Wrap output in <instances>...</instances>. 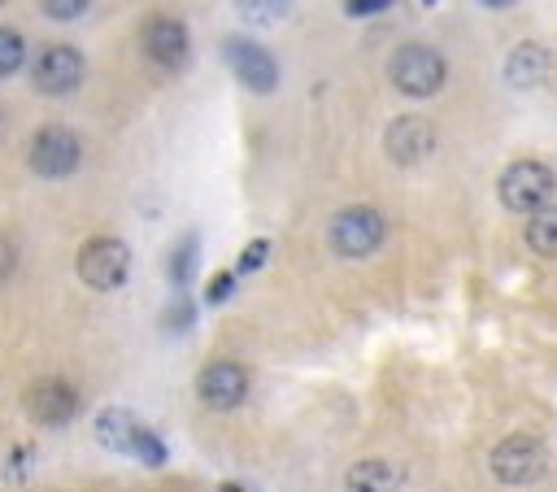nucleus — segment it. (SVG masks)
Wrapping results in <instances>:
<instances>
[{"label": "nucleus", "mask_w": 557, "mask_h": 492, "mask_svg": "<svg viewBox=\"0 0 557 492\" xmlns=\"http://www.w3.org/2000/svg\"><path fill=\"white\" fill-rule=\"evenodd\" d=\"M91 431H96V440H100L104 448H113V453H126V457H135V462H144V466H165V444H161V435H157L152 427H144V422H139L131 409H122V405L100 409L96 422H91Z\"/></svg>", "instance_id": "2"}, {"label": "nucleus", "mask_w": 557, "mask_h": 492, "mask_svg": "<svg viewBox=\"0 0 557 492\" xmlns=\"http://www.w3.org/2000/svg\"><path fill=\"white\" fill-rule=\"evenodd\" d=\"M74 270L91 292H117L131 274V248L117 235H91V239H83Z\"/></svg>", "instance_id": "5"}, {"label": "nucleus", "mask_w": 557, "mask_h": 492, "mask_svg": "<svg viewBox=\"0 0 557 492\" xmlns=\"http://www.w3.org/2000/svg\"><path fill=\"white\" fill-rule=\"evenodd\" d=\"M383 9H392V0H344V13L348 17H374Z\"/></svg>", "instance_id": "23"}, {"label": "nucleus", "mask_w": 557, "mask_h": 492, "mask_svg": "<svg viewBox=\"0 0 557 492\" xmlns=\"http://www.w3.org/2000/svg\"><path fill=\"white\" fill-rule=\"evenodd\" d=\"M191 274H196V235H183L174 244V253H170V283L174 287H187Z\"/></svg>", "instance_id": "18"}, {"label": "nucleus", "mask_w": 557, "mask_h": 492, "mask_svg": "<svg viewBox=\"0 0 557 492\" xmlns=\"http://www.w3.org/2000/svg\"><path fill=\"white\" fill-rule=\"evenodd\" d=\"M13 270H17V244H13V235H0V283H4Z\"/></svg>", "instance_id": "24"}, {"label": "nucleus", "mask_w": 557, "mask_h": 492, "mask_svg": "<svg viewBox=\"0 0 557 492\" xmlns=\"http://www.w3.org/2000/svg\"><path fill=\"white\" fill-rule=\"evenodd\" d=\"M387 239V218L374 209V205H348L331 218L326 226V244L335 257H348V261H361L370 253H379V244Z\"/></svg>", "instance_id": "3"}, {"label": "nucleus", "mask_w": 557, "mask_h": 492, "mask_svg": "<svg viewBox=\"0 0 557 492\" xmlns=\"http://www.w3.org/2000/svg\"><path fill=\"white\" fill-rule=\"evenodd\" d=\"M383 148H387V157H392L396 165H418V161H426L431 148H435V126H431V118H422V113L396 118V122L383 131Z\"/></svg>", "instance_id": "13"}, {"label": "nucleus", "mask_w": 557, "mask_h": 492, "mask_svg": "<svg viewBox=\"0 0 557 492\" xmlns=\"http://www.w3.org/2000/svg\"><path fill=\"white\" fill-rule=\"evenodd\" d=\"M222 52H226V65H231V74L248 87V91H274L278 87V61L261 48V44H252V39H239V35H231L226 44H222Z\"/></svg>", "instance_id": "12"}, {"label": "nucleus", "mask_w": 557, "mask_h": 492, "mask_svg": "<svg viewBox=\"0 0 557 492\" xmlns=\"http://www.w3.org/2000/svg\"><path fill=\"white\" fill-rule=\"evenodd\" d=\"M487 466H492L496 483H505V488H527V483H535V479L544 475V466H548V448H544L540 435H531V431H513V435H505V440L492 448Z\"/></svg>", "instance_id": "6"}, {"label": "nucleus", "mask_w": 557, "mask_h": 492, "mask_svg": "<svg viewBox=\"0 0 557 492\" xmlns=\"http://www.w3.org/2000/svg\"><path fill=\"white\" fill-rule=\"evenodd\" d=\"M248 388H252L248 370L239 361H231V357H218V361L200 366V374H196V396L209 409H235V405H244Z\"/></svg>", "instance_id": "11"}, {"label": "nucleus", "mask_w": 557, "mask_h": 492, "mask_svg": "<svg viewBox=\"0 0 557 492\" xmlns=\"http://www.w3.org/2000/svg\"><path fill=\"white\" fill-rule=\"evenodd\" d=\"M426 4H431V0H426Z\"/></svg>", "instance_id": "26"}, {"label": "nucleus", "mask_w": 557, "mask_h": 492, "mask_svg": "<svg viewBox=\"0 0 557 492\" xmlns=\"http://www.w3.org/2000/svg\"><path fill=\"white\" fill-rule=\"evenodd\" d=\"M479 4H487V9H509L513 0H479Z\"/></svg>", "instance_id": "25"}, {"label": "nucleus", "mask_w": 557, "mask_h": 492, "mask_svg": "<svg viewBox=\"0 0 557 492\" xmlns=\"http://www.w3.org/2000/svg\"><path fill=\"white\" fill-rule=\"evenodd\" d=\"M387 78H392V87H396L400 96L426 100V96H435V91L444 87L448 65H444V57H440L431 44H405V48L392 52Z\"/></svg>", "instance_id": "4"}, {"label": "nucleus", "mask_w": 557, "mask_h": 492, "mask_svg": "<svg viewBox=\"0 0 557 492\" xmlns=\"http://www.w3.org/2000/svg\"><path fill=\"white\" fill-rule=\"evenodd\" d=\"M270 257V239H252L244 253H239V261H235V274H252L261 261Z\"/></svg>", "instance_id": "20"}, {"label": "nucleus", "mask_w": 557, "mask_h": 492, "mask_svg": "<svg viewBox=\"0 0 557 492\" xmlns=\"http://www.w3.org/2000/svg\"><path fill=\"white\" fill-rule=\"evenodd\" d=\"M553 192H557V174H553L544 161H535V157L509 161V165L500 170V179H496L500 205H505L509 213H522V218L548 209V205H553Z\"/></svg>", "instance_id": "1"}, {"label": "nucleus", "mask_w": 557, "mask_h": 492, "mask_svg": "<svg viewBox=\"0 0 557 492\" xmlns=\"http://www.w3.org/2000/svg\"><path fill=\"white\" fill-rule=\"evenodd\" d=\"M292 9H296V0H235V13L248 26H278Z\"/></svg>", "instance_id": "17"}, {"label": "nucleus", "mask_w": 557, "mask_h": 492, "mask_svg": "<svg viewBox=\"0 0 557 492\" xmlns=\"http://www.w3.org/2000/svg\"><path fill=\"white\" fill-rule=\"evenodd\" d=\"M26 61V39L13 30V26H0V78L17 74Z\"/></svg>", "instance_id": "19"}, {"label": "nucleus", "mask_w": 557, "mask_h": 492, "mask_svg": "<svg viewBox=\"0 0 557 492\" xmlns=\"http://www.w3.org/2000/svg\"><path fill=\"white\" fill-rule=\"evenodd\" d=\"M553 74V52L535 39H522L509 57H505V78L509 87H540Z\"/></svg>", "instance_id": "14"}, {"label": "nucleus", "mask_w": 557, "mask_h": 492, "mask_svg": "<svg viewBox=\"0 0 557 492\" xmlns=\"http://www.w3.org/2000/svg\"><path fill=\"white\" fill-rule=\"evenodd\" d=\"M39 4H44V13L52 22H70V17H78L87 9V0H39Z\"/></svg>", "instance_id": "21"}, {"label": "nucleus", "mask_w": 557, "mask_h": 492, "mask_svg": "<svg viewBox=\"0 0 557 492\" xmlns=\"http://www.w3.org/2000/svg\"><path fill=\"white\" fill-rule=\"evenodd\" d=\"M400 488V466L387 457H361L344 475V492H396Z\"/></svg>", "instance_id": "15"}, {"label": "nucleus", "mask_w": 557, "mask_h": 492, "mask_svg": "<svg viewBox=\"0 0 557 492\" xmlns=\"http://www.w3.org/2000/svg\"><path fill=\"white\" fill-rule=\"evenodd\" d=\"M83 161V144L70 126H39L35 139H30V152H26V165L39 174V179H65L74 174Z\"/></svg>", "instance_id": "8"}, {"label": "nucleus", "mask_w": 557, "mask_h": 492, "mask_svg": "<svg viewBox=\"0 0 557 492\" xmlns=\"http://www.w3.org/2000/svg\"><path fill=\"white\" fill-rule=\"evenodd\" d=\"M139 48L152 65L161 70H178L191 52V35L183 26V17H170V13H152L144 26H139Z\"/></svg>", "instance_id": "10"}, {"label": "nucleus", "mask_w": 557, "mask_h": 492, "mask_svg": "<svg viewBox=\"0 0 557 492\" xmlns=\"http://www.w3.org/2000/svg\"><path fill=\"white\" fill-rule=\"evenodd\" d=\"M83 74H87V61H83V52L74 44H48L30 61V83L44 96H70V91H78Z\"/></svg>", "instance_id": "9"}, {"label": "nucleus", "mask_w": 557, "mask_h": 492, "mask_svg": "<svg viewBox=\"0 0 557 492\" xmlns=\"http://www.w3.org/2000/svg\"><path fill=\"white\" fill-rule=\"evenodd\" d=\"M231 287H235V274H231V270H222V274H213V283L205 287V300H209V305H218V300H226V296H231Z\"/></svg>", "instance_id": "22"}, {"label": "nucleus", "mask_w": 557, "mask_h": 492, "mask_svg": "<svg viewBox=\"0 0 557 492\" xmlns=\"http://www.w3.org/2000/svg\"><path fill=\"white\" fill-rule=\"evenodd\" d=\"M22 409H26V418L39 422V427H70V422L78 418V409H83V392H78L70 379L48 374V379H35V383L26 388Z\"/></svg>", "instance_id": "7"}, {"label": "nucleus", "mask_w": 557, "mask_h": 492, "mask_svg": "<svg viewBox=\"0 0 557 492\" xmlns=\"http://www.w3.org/2000/svg\"><path fill=\"white\" fill-rule=\"evenodd\" d=\"M522 235H527V248H531L535 257H544V261H557V205H548V209L531 213Z\"/></svg>", "instance_id": "16"}]
</instances>
